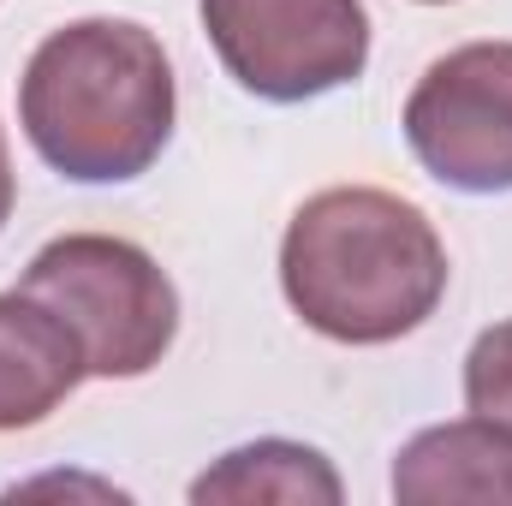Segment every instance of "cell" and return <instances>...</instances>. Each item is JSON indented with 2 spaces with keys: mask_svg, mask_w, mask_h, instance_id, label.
Masks as SVG:
<instances>
[{
  "mask_svg": "<svg viewBox=\"0 0 512 506\" xmlns=\"http://www.w3.org/2000/svg\"><path fill=\"white\" fill-rule=\"evenodd\" d=\"M447 274L435 221L376 185L316 191L280 239V292L292 316L340 346L417 334L441 310Z\"/></svg>",
  "mask_w": 512,
  "mask_h": 506,
  "instance_id": "1",
  "label": "cell"
},
{
  "mask_svg": "<svg viewBox=\"0 0 512 506\" xmlns=\"http://www.w3.org/2000/svg\"><path fill=\"white\" fill-rule=\"evenodd\" d=\"M191 501L209 506V501H233V506H251V501H280V506H340L346 489H340V471L304 447V441H251V447H233L221 453L197 483H191Z\"/></svg>",
  "mask_w": 512,
  "mask_h": 506,
  "instance_id": "8",
  "label": "cell"
},
{
  "mask_svg": "<svg viewBox=\"0 0 512 506\" xmlns=\"http://www.w3.org/2000/svg\"><path fill=\"white\" fill-rule=\"evenodd\" d=\"M203 30L256 102H316L370 66L364 0H197Z\"/></svg>",
  "mask_w": 512,
  "mask_h": 506,
  "instance_id": "4",
  "label": "cell"
},
{
  "mask_svg": "<svg viewBox=\"0 0 512 506\" xmlns=\"http://www.w3.org/2000/svg\"><path fill=\"white\" fill-rule=\"evenodd\" d=\"M399 126L435 185L465 197L512 191V42H465L429 60Z\"/></svg>",
  "mask_w": 512,
  "mask_h": 506,
  "instance_id": "5",
  "label": "cell"
},
{
  "mask_svg": "<svg viewBox=\"0 0 512 506\" xmlns=\"http://www.w3.org/2000/svg\"><path fill=\"white\" fill-rule=\"evenodd\" d=\"M173 66L131 18L60 24L18 78V126L72 185H120L161 161L173 137Z\"/></svg>",
  "mask_w": 512,
  "mask_h": 506,
  "instance_id": "2",
  "label": "cell"
},
{
  "mask_svg": "<svg viewBox=\"0 0 512 506\" xmlns=\"http://www.w3.org/2000/svg\"><path fill=\"white\" fill-rule=\"evenodd\" d=\"M465 405L512 429V316L483 328L465 352Z\"/></svg>",
  "mask_w": 512,
  "mask_h": 506,
  "instance_id": "9",
  "label": "cell"
},
{
  "mask_svg": "<svg viewBox=\"0 0 512 506\" xmlns=\"http://www.w3.org/2000/svg\"><path fill=\"white\" fill-rule=\"evenodd\" d=\"M18 292L48 304L84 346V370L102 381L149 376L179 334V292L143 245L114 233H66L30 256Z\"/></svg>",
  "mask_w": 512,
  "mask_h": 506,
  "instance_id": "3",
  "label": "cell"
},
{
  "mask_svg": "<svg viewBox=\"0 0 512 506\" xmlns=\"http://www.w3.org/2000/svg\"><path fill=\"white\" fill-rule=\"evenodd\" d=\"M84 376V346L48 304L0 292V435L48 423Z\"/></svg>",
  "mask_w": 512,
  "mask_h": 506,
  "instance_id": "7",
  "label": "cell"
},
{
  "mask_svg": "<svg viewBox=\"0 0 512 506\" xmlns=\"http://www.w3.org/2000/svg\"><path fill=\"white\" fill-rule=\"evenodd\" d=\"M399 506H512V429L495 417H453L411 435L393 459Z\"/></svg>",
  "mask_w": 512,
  "mask_h": 506,
  "instance_id": "6",
  "label": "cell"
},
{
  "mask_svg": "<svg viewBox=\"0 0 512 506\" xmlns=\"http://www.w3.org/2000/svg\"><path fill=\"white\" fill-rule=\"evenodd\" d=\"M12 203H18V173H12V149H6V131H0V233L12 221Z\"/></svg>",
  "mask_w": 512,
  "mask_h": 506,
  "instance_id": "10",
  "label": "cell"
},
{
  "mask_svg": "<svg viewBox=\"0 0 512 506\" xmlns=\"http://www.w3.org/2000/svg\"><path fill=\"white\" fill-rule=\"evenodd\" d=\"M423 6H447V0H423Z\"/></svg>",
  "mask_w": 512,
  "mask_h": 506,
  "instance_id": "11",
  "label": "cell"
}]
</instances>
